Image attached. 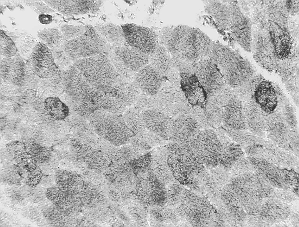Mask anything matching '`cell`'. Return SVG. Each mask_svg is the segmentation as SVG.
<instances>
[{"instance_id": "cell-1", "label": "cell", "mask_w": 299, "mask_h": 227, "mask_svg": "<svg viewBox=\"0 0 299 227\" xmlns=\"http://www.w3.org/2000/svg\"><path fill=\"white\" fill-rule=\"evenodd\" d=\"M74 66L93 87L102 91L112 88L118 80V72L105 53L79 59Z\"/></svg>"}, {"instance_id": "cell-2", "label": "cell", "mask_w": 299, "mask_h": 227, "mask_svg": "<svg viewBox=\"0 0 299 227\" xmlns=\"http://www.w3.org/2000/svg\"><path fill=\"white\" fill-rule=\"evenodd\" d=\"M90 116V120L96 132L113 145L119 146L125 144L134 135L123 117L97 110Z\"/></svg>"}, {"instance_id": "cell-3", "label": "cell", "mask_w": 299, "mask_h": 227, "mask_svg": "<svg viewBox=\"0 0 299 227\" xmlns=\"http://www.w3.org/2000/svg\"><path fill=\"white\" fill-rule=\"evenodd\" d=\"M111 47L96 28L87 26L84 34L71 40H65L62 48L70 60L76 61L101 53H108Z\"/></svg>"}, {"instance_id": "cell-4", "label": "cell", "mask_w": 299, "mask_h": 227, "mask_svg": "<svg viewBox=\"0 0 299 227\" xmlns=\"http://www.w3.org/2000/svg\"><path fill=\"white\" fill-rule=\"evenodd\" d=\"M125 42L131 47L147 55L156 50L158 39L156 33L149 27L133 23L121 25Z\"/></svg>"}, {"instance_id": "cell-5", "label": "cell", "mask_w": 299, "mask_h": 227, "mask_svg": "<svg viewBox=\"0 0 299 227\" xmlns=\"http://www.w3.org/2000/svg\"><path fill=\"white\" fill-rule=\"evenodd\" d=\"M187 142L200 161L209 164L219 161L223 146L212 130L199 132Z\"/></svg>"}, {"instance_id": "cell-6", "label": "cell", "mask_w": 299, "mask_h": 227, "mask_svg": "<svg viewBox=\"0 0 299 227\" xmlns=\"http://www.w3.org/2000/svg\"><path fill=\"white\" fill-rule=\"evenodd\" d=\"M135 187L138 198L145 204L161 205L166 201L164 185L152 172L137 180Z\"/></svg>"}, {"instance_id": "cell-7", "label": "cell", "mask_w": 299, "mask_h": 227, "mask_svg": "<svg viewBox=\"0 0 299 227\" xmlns=\"http://www.w3.org/2000/svg\"><path fill=\"white\" fill-rule=\"evenodd\" d=\"M108 54L113 65L124 66L132 72L138 71L149 61L148 55L128 45L113 47Z\"/></svg>"}, {"instance_id": "cell-8", "label": "cell", "mask_w": 299, "mask_h": 227, "mask_svg": "<svg viewBox=\"0 0 299 227\" xmlns=\"http://www.w3.org/2000/svg\"><path fill=\"white\" fill-rule=\"evenodd\" d=\"M68 89L71 96L76 102L91 101L97 92L74 66L69 70Z\"/></svg>"}, {"instance_id": "cell-9", "label": "cell", "mask_w": 299, "mask_h": 227, "mask_svg": "<svg viewBox=\"0 0 299 227\" xmlns=\"http://www.w3.org/2000/svg\"><path fill=\"white\" fill-rule=\"evenodd\" d=\"M31 55L33 67L38 76L47 78L56 73L57 68L52 53L45 44L37 43Z\"/></svg>"}, {"instance_id": "cell-10", "label": "cell", "mask_w": 299, "mask_h": 227, "mask_svg": "<svg viewBox=\"0 0 299 227\" xmlns=\"http://www.w3.org/2000/svg\"><path fill=\"white\" fill-rule=\"evenodd\" d=\"M47 3L62 14L76 16L95 13L100 9L102 1L94 0L48 1Z\"/></svg>"}, {"instance_id": "cell-11", "label": "cell", "mask_w": 299, "mask_h": 227, "mask_svg": "<svg viewBox=\"0 0 299 227\" xmlns=\"http://www.w3.org/2000/svg\"><path fill=\"white\" fill-rule=\"evenodd\" d=\"M180 82L189 102L192 105L203 107L206 101L207 93L195 74L182 73Z\"/></svg>"}, {"instance_id": "cell-12", "label": "cell", "mask_w": 299, "mask_h": 227, "mask_svg": "<svg viewBox=\"0 0 299 227\" xmlns=\"http://www.w3.org/2000/svg\"><path fill=\"white\" fill-rule=\"evenodd\" d=\"M145 127L157 136L168 138L170 134L171 121L168 116L155 109H148L141 112Z\"/></svg>"}, {"instance_id": "cell-13", "label": "cell", "mask_w": 299, "mask_h": 227, "mask_svg": "<svg viewBox=\"0 0 299 227\" xmlns=\"http://www.w3.org/2000/svg\"><path fill=\"white\" fill-rule=\"evenodd\" d=\"M162 74L150 64L138 71L135 83L143 92L155 95L162 86Z\"/></svg>"}, {"instance_id": "cell-14", "label": "cell", "mask_w": 299, "mask_h": 227, "mask_svg": "<svg viewBox=\"0 0 299 227\" xmlns=\"http://www.w3.org/2000/svg\"><path fill=\"white\" fill-rule=\"evenodd\" d=\"M254 95L256 102L264 112L270 114L276 108L277 96L270 82L265 81L260 82L256 87Z\"/></svg>"}, {"instance_id": "cell-15", "label": "cell", "mask_w": 299, "mask_h": 227, "mask_svg": "<svg viewBox=\"0 0 299 227\" xmlns=\"http://www.w3.org/2000/svg\"><path fill=\"white\" fill-rule=\"evenodd\" d=\"M198 127L195 120L182 116L171 122L170 134L175 140L183 143L191 139L199 132Z\"/></svg>"}, {"instance_id": "cell-16", "label": "cell", "mask_w": 299, "mask_h": 227, "mask_svg": "<svg viewBox=\"0 0 299 227\" xmlns=\"http://www.w3.org/2000/svg\"><path fill=\"white\" fill-rule=\"evenodd\" d=\"M279 118H271L266 121V132L272 142L286 148V145H289L293 131H290L288 125Z\"/></svg>"}, {"instance_id": "cell-17", "label": "cell", "mask_w": 299, "mask_h": 227, "mask_svg": "<svg viewBox=\"0 0 299 227\" xmlns=\"http://www.w3.org/2000/svg\"><path fill=\"white\" fill-rule=\"evenodd\" d=\"M195 74L207 94L216 93L224 85V76L215 67L200 69Z\"/></svg>"}, {"instance_id": "cell-18", "label": "cell", "mask_w": 299, "mask_h": 227, "mask_svg": "<svg viewBox=\"0 0 299 227\" xmlns=\"http://www.w3.org/2000/svg\"><path fill=\"white\" fill-rule=\"evenodd\" d=\"M102 37L112 47L123 45L124 41L121 26L112 23L96 28Z\"/></svg>"}, {"instance_id": "cell-19", "label": "cell", "mask_w": 299, "mask_h": 227, "mask_svg": "<svg viewBox=\"0 0 299 227\" xmlns=\"http://www.w3.org/2000/svg\"><path fill=\"white\" fill-rule=\"evenodd\" d=\"M239 109L230 104L225 106L222 118L226 126L231 130L244 131L247 127L246 122Z\"/></svg>"}, {"instance_id": "cell-20", "label": "cell", "mask_w": 299, "mask_h": 227, "mask_svg": "<svg viewBox=\"0 0 299 227\" xmlns=\"http://www.w3.org/2000/svg\"><path fill=\"white\" fill-rule=\"evenodd\" d=\"M45 109L52 119L61 120L69 115V111L67 105L58 97H49L44 101Z\"/></svg>"}, {"instance_id": "cell-21", "label": "cell", "mask_w": 299, "mask_h": 227, "mask_svg": "<svg viewBox=\"0 0 299 227\" xmlns=\"http://www.w3.org/2000/svg\"><path fill=\"white\" fill-rule=\"evenodd\" d=\"M39 39L54 49L62 48L65 39L61 31L55 28H44L38 33Z\"/></svg>"}, {"instance_id": "cell-22", "label": "cell", "mask_w": 299, "mask_h": 227, "mask_svg": "<svg viewBox=\"0 0 299 227\" xmlns=\"http://www.w3.org/2000/svg\"><path fill=\"white\" fill-rule=\"evenodd\" d=\"M166 50L163 47L158 46L152 55L150 65L162 75L169 72L170 61Z\"/></svg>"}, {"instance_id": "cell-23", "label": "cell", "mask_w": 299, "mask_h": 227, "mask_svg": "<svg viewBox=\"0 0 299 227\" xmlns=\"http://www.w3.org/2000/svg\"><path fill=\"white\" fill-rule=\"evenodd\" d=\"M12 39L17 50L22 55L27 56L32 53L37 44L36 40L32 36L27 33H22L13 36Z\"/></svg>"}, {"instance_id": "cell-24", "label": "cell", "mask_w": 299, "mask_h": 227, "mask_svg": "<svg viewBox=\"0 0 299 227\" xmlns=\"http://www.w3.org/2000/svg\"><path fill=\"white\" fill-rule=\"evenodd\" d=\"M124 116L126 123L134 135L140 134L144 131L145 127L139 109H131L128 110Z\"/></svg>"}, {"instance_id": "cell-25", "label": "cell", "mask_w": 299, "mask_h": 227, "mask_svg": "<svg viewBox=\"0 0 299 227\" xmlns=\"http://www.w3.org/2000/svg\"><path fill=\"white\" fill-rule=\"evenodd\" d=\"M152 156L150 153H147L137 157L130 162L129 166L133 172L136 174L146 172L150 165Z\"/></svg>"}, {"instance_id": "cell-26", "label": "cell", "mask_w": 299, "mask_h": 227, "mask_svg": "<svg viewBox=\"0 0 299 227\" xmlns=\"http://www.w3.org/2000/svg\"><path fill=\"white\" fill-rule=\"evenodd\" d=\"M243 154V151L239 145L231 144L225 147H223L219 160L224 163L229 162L238 158Z\"/></svg>"}, {"instance_id": "cell-27", "label": "cell", "mask_w": 299, "mask_h": 227, "mask_svg": "<svg viewBox=\"0 0 299 227\" xmlns=\"http://www.w3.org/2000/svg\"><path fill=\"white\" fill-rule=\"evenodd\" d=\"M17 49L10 37L2 31L0 33V50L2 55L7 57H11L15 55Z\"/></svg>"}, {"instance_id": "cell-28", "label": "cell", "mask_w": 299, "mask_h": 227, "mask_svg": "<svg viewBox=\"0 0 299 227\" xmlns=\"http://www.w3.org/2000/svg\"><path fill=\"white\" fill-rule=\"evenodd\" d=\"M87 26L65 25L62 26L61 32L65 40H69L84 34Z\"/></svg>"}, {"instance_id": "cell-29", "label": "cell", "mask_w": 299, "mask_h": 227, "mask_svg": "<svg viewBox=\"0 0 299 227\" xmlns=\"http://www.w3.org/2000/svg\"><path fill=\"white\" fill-rule=\"evenodd\" d=\"M230 130V136L235 141L242 144H248L249 146L259 143L256 137L253 134L244 131Z\"/></svg>"}, {"instance_id": "cell-30", "label": "cell", "mask_w": 299, "mask_h": 227, "mask_svg": "<svg viewBox=\"0 0 299 227\" xmlns=\"http://www.w3.org/2000/svg\"><path fill=\"white\" fill-rule=\"evenodd\" d=\"M28 153L35 160L45 161L50 156V150L37 144H32L28 148Z\"/></svg>"}, {"instance_id": "cell-31", "label": "cell", "mask_w": 299, "mask_h": 227, "mask_svg": "<svg viewBox=\"0 0 299 227\" xmlns=\"http://www.w3.org/2000/svg\"><path fill=\"white\" fill-rule=\"evenodd\" d=\"M157 100L155 95L143 92L140 93L136 102L137 108L147 109H155Z\"/></svg>"}, {"instance_id": "cell-32", "label": "cell", "mask_w": 299, "mask_h": 227, "mask_svg": "<svg viewBox=\"0 0 299 227\" xmlns=\"http://www.w3.org/2000/svg\"><path fill=\"white\" fill-rule=\"evenodd\" d=\"M26 147L24 145L18 142H13L7 147L10 152L17 155L24 153L26 150Z\"/></svg>"}, {"instance_id": "cell-33", "label": "cell", "mask_w": 299, "mask_h": 227, "mask_svg": "<svg viewBox=\"0 0 299 227\" xmlns=\"http://www.w3.org/2000/svg\"><path fill=\"white\" fill-rule=\"evenodd\" d=\"M38 19L40 22L43 24H48L52 21V17L49 14H40L38 16Z\"/></svg>"}]
</instances>
